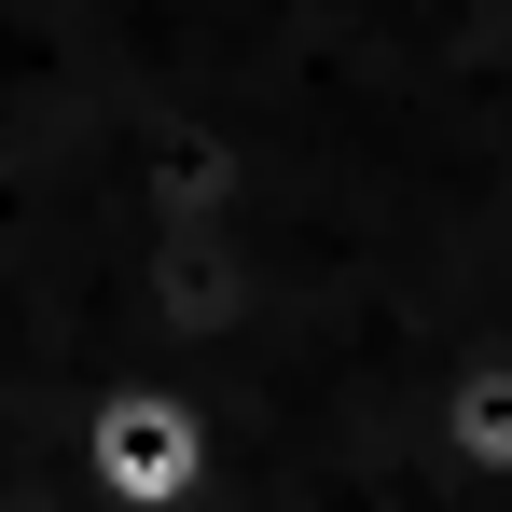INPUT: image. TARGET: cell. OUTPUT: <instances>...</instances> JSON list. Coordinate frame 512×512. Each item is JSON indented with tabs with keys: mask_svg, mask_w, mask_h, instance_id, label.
I'll list each match as a JSON object with an SVG mask.
<instances>
[{
	"mask_svg": "<svg viewBox=\"0 0 512 512\" xmlns=\"http://www.w3.org/2000/svg\"><path fill=\"white\" fill-rule=\"evenodd\" d=\"M70 457L111 512H208L222 499V402L180 360H125V374H97Z\"/></svg>",
	"mask_w": 512,
	"mask_h": 512,
	"instance_id": "cell-1",
	"label": "cell"
},
{
	"mask_svg": "<svg viewBox=\"0 0 512 512\" xmlns=\"http://www.w3.org/2000/svg\"><path fill=\"white\" fill-rule=\"evenodd\" d=\"M429 443H443V471H457L471 499H512V333H485V346L443 360V388H429Z\"/></svg>",
	"mask_w": 512,
	"mask_h": 512,
	"instance_id": "cell-2",
	"label": "cell"
}]
</instances>
